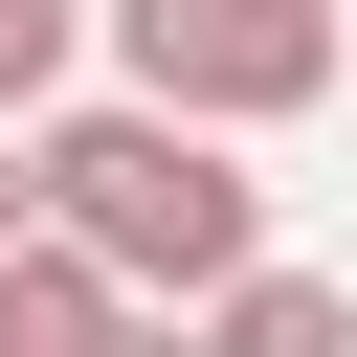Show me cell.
<instances>
[{"instance_id":"7","label":"cell","mask_w":357,"mask_h":357,"mask_svg":"<svg viewBox=\"0 0 357 357\" xmlns=\"http://www.w3.org/2000/svg\"><path fill=\"white\" fill-rule=\"evenodd\" d=\"M112 357H201V312H134V335H112Z\"/></svg>"},{"instance_id":"1","label":"cell","mask_w":357,"mask_h":357,"mask_svg":"<svg viewBox=\"0 0 357 357\" xmlns=\"http://www.w3.org/2000/svg\"><path fill=\"white\" fill-rule=\"evenodd\" d=\"M22 156H45V223L112 245L156 312H201V290L268 268V178H245V134H201V112H134V89H112V112H45Z\"/></svg>"},{"instance_id":"4","label":"cell","mask_w":357,"mask_h":357,"mask_svg":"<svg viewBox=\"0 0 357 357\" xmlns=\"http://www.w3.org/2000/svg\"><path fill=\"white\" fill-rule=\"evenodd\" d=\"M201 357H357V290L335 268H245V290H201Z\"/></svg>"},{"instance_id":"6","label":"cell","mask_w":357,"mask_h":357,"mask_svg":"<svg viewBox=\"0 0 357 357\" xmlns=\"http://www.w3.org/2000/svg\"><path fill=\"white\" fill-rule=\"evenodd\" d=\"M22 223H45V156H22V134H0V245H22Z\"/></svg>"},{"instance_id":"5","label":"cell","mask_w":357,"mask_h":357,"mask_svg":"<svg viewBox=\"0 0 357 357\" xmlns=\"http://www.w3.org/2000/svg\"><path fill=\"white\" fill-rule=\"evenodd\" d=\"M67 45H89V0H0V134L67 89Z\"/></svg>"},{"instance_id":"2","label":"cell","mask_w":357,"mask_h":357,"mask_svg":"<svg viewBox=\"0 0 357 357\" xmlns=\"http://www.w3.org/2000/svg\"><path fill=\"white\" fill-rule=\"evenodd\" d=\"M112 89L134 112H201V134H290L335 67H357V0H89Z\"/></svg>"},{"instance_id":"3","label":"cell","mask_w":357,"mask_h":357,"mask_svg":"<svg viewBox=\"0 0 357 357\" xmlns=\"http://www.w3.org/2000/svg\"><path fill=\"white\" fill-rule=\"evenodd\" d=\"M134 312H156V290H134L112 245H67V223H22V245H0V357H112Z\"/></svg>"}]
</instances>
